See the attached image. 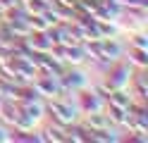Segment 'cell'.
<instances>
[{"label":"cell","instance_id":"1","mask_svg":"<svg viewBox=\"0 0 148 143\" xmlns=\"http://www.w3.org/2000/svg\"><path fill=\"white\" fill-rule=\"evenodd\" d=\"M48 110L53 112V117L58 124H62V127H69L72 122H77V110L72 107V103L69 100H64V98H55L48 103Z\"/></svg>","mask_w":148,"mask_h":143},{"label":"cell","instance_id":"2","mask_svg":"<svg viewBox=\"0 0 148 143\" xmlns=\"http://www.w3.org/2000/svg\"><path fill=\"white\" fill-rule=\"evenodd\" d=\"M34 88L38 91L41 95H48V98H55L60 91H62V86L58 81V76H50V74H41L38 79L34 81Z\"/></svg>","mask_w":148,"mask_h":143},{"label":"cell","instance_id":"3","mask_svg":"<svg viewBox=\"0 0 148 143\" xmlns=\"http://www.w3.org/2000/svg\"><path fill=\"white\" fill-rule=\"evenodd\" d=\"M132 79V69H129L127 64H112L108 72V83L112 86V88H122V86Z\"/></svg>","mask_w":148,"mask_h":143},{"label":"cell","instance_id":"4","mask_svg":"<svg viewBox=\"0 0 148 143\" xmlns=\"http://www.w3.org/2000/svg\"><path fill=\"white\" fill-rule=\"evenodd\" d=\"M105 105H103V98H98L96 93H81L79 95V110L81 112H100Z\"/></svg>","mask_w":148,"mask_h":143},{"label":"cell","instance_id":"5","mask_svg":"<svg viewBox=\"0 0 148 143\" xmlns=\"http://www.w3.org/2000/svg\"><path fill=\"white\" fill-rule=\"evenodd\" d=\"M60 79H62V88H72V91H77V88H81V86H84V74H81V72H62V76H60Z\"/></svg>","mask_w":148,"mask_h":143},{"label":"cell","instance_id":"6","mask_svg":"<svg viewBox=\"0 0 148 143\" xmlns=\"http://www.w3.org/2000/svg\"><path fill=\"white\" fill-rule=\"evenodd\" d=\"M108 103H112V105H117V107L127 110V107H129V103H132V95H129V93H124L122 88H115L112 93H110Z\"/></svg>","mask_w":148,"mask_h":143},{"label":"cell","instance_id":"7","mask_svg":"<svg viewBox=\"0 0 148 143\" xmlns=\"http://www.w3.org/2000/svg\"><path fill=\"white\" fill-rule=\"evenodd\" d=\"M43 141H67V136H64V127L62 124H55V127H48L43 131Z\"/></svg>","mask_w":148,"mask_h":143},{"label":"cell","instance_id":"8","mask_svg":"<svg viewBox=\"0 0 148 143\" xmlns=\"http://www.w3.org/2000/svg\"><path fill=\"white\" fill-rule=\"evenodd\" d=\"M22 5H24V12L26 14H41L45 7H50L45 0H24Z\"/></svg>","mask_w":148,"mask_h":143},{"label":"cell","instance_id":"9","mask_svg":"<svg viewBox=\"0 0 148 143\" xmlns=\"http://www.w3.org/2000/svg\"><path fill=\"white\" fill-rule=\"evenodd\" d=\"M148 50H141V48H132V62L136 67H141V69H146L148 67Z\"/></svg>","mask_w":148,"mask_h":143},{"label":"cell","instance_id":"10","mask_svg":"<svg viewBox=\"0 0 148 143\" xmlns=\"http://www.w3.org/2000/svg\"><path fill=\"white\" fill-rule=\"evenodd\" d=\"M112 91H115V88H112V86H110V83L105 81V83L96 86V91H93V93L98 95V98H110V93H112Z\"/></svg>","mask_w":148,"mask_h":143},{"label":"cell","instance_id":"11","mask_svg":"<svg viewBox=\"0 0 148 143\" xmlns=\"http://www.w3.org/2000/svg\"><path fill=\"white\" fill-rule=\"evenodd\" d=\"M132 48H141V50H148V38H146L143 34L134 36V41H132Z\"/></svg>","mask_w":148,"mask_h":143},{"label":"cell","instance_id":"12","mask_svg":"<svg viewBox=\"0 0 148 143\" xmlns=\"http://www.w3.org/2000/svg\"><path fill=\"white\" fill-rule=\"evenodd\" d=\"M7 138H10V136H7V131H5L3 127H0V141H7Z\"/></svg>","mask_w":148,"mask_h":143},{"label":"cell","instance_id":"13","mask_svg":"<svg viewBox=\"0 0 148 143\" xmlns=\"http://www.w3.org/2000/svg\"><path fill=\"white\" fill-rule=\"evenodd\" d=\"M0 100H3V98H0Z\"/></svg>","mask_w":148,"mask_h":143}]
</instances>
